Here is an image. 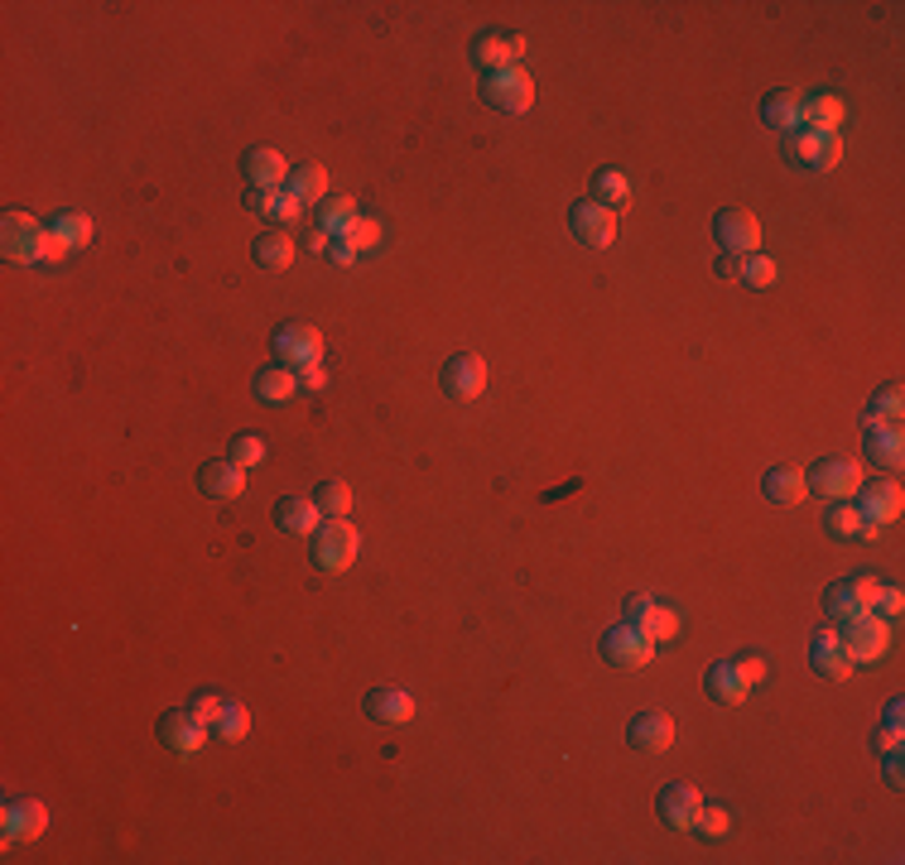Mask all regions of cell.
<instances>
[{"mask_svg": "<svg viewBox=\"0 0 905 865\" xmlns=\"http://www.w3.org/2000/svg\"><path fill=\"white\" fill-rule=\"evenodd\" d=\"M241 174H246L251 188L275 192V188H285L289 164H285V154H280V150H270V144H256V150L241 154Z\"/></svg>", "mask_w": 905, "mask_h": 865, "instance_id": "cell-15", "label": "cell"}, {"mask_svg": "<svg viewBox=\"0 0 905 865\" xmlns=\"http://www.w3.org/2000/svg\"><path fill=\"white\" fill-rule=\"evenodd\" d=\"M63 255H68L63 241H58L54 231H44V241H39V260H44V265H54V260H63Z\"/></svg>", "mask_w": 905, "mask_h": 865, "instance_id": "cell-49", "label": "cell"}, {"mask_svg": "<svg viewBox=\"0 0 905 865\" xmlns=\"http://www.w3.org/2000/svg\"><path fill=\"white\" fill-rule=\"evenodd\" d=\"M361 712H367L371 722H381V726H405L409 716H415V698H409L405 688H371L367 702H361Z\"/></svg>", "mask_w": 905, "mask_h": 865, "instance_id": "cell-20", "label": "cell"}, {"mask_svg": "<svg viewBox=\"0 0 905 865\" xmlns=\"http://www.w3.org/2000/svg\"><path fill=\"white\" fill-rule=\"evenodd\" d=\"M357 548H361V534L347 519H323L313 529V563L323 572H347L357 563Z\"/></svg>", "mask_w": 905, "mask_h": 865, "instance_id": "cell-2", "label": "cell"}, {"mask_svg": "<svg viewBox=\"0 0 905 865\" xmlns=\"http://www.w3.org/2000/svg\"><path fill=\"white\" fill-rule=\"evenodd\" d=\"M246 207H251V212H260V217H270L275 226H285V222H294V217H299V202L289 198V192H280V188H275V192L251 188V192H246Z\"/></svg>", "mask_w": 905, "mask_h": 865, "instance_id": "cell-32", "label": "cell"}, {"mask_svg": "<svg viewBox=\"0 0 905 865\" xmlns=\"http://www.w3.org/2000/svg\"><path fill=\"white\" fill-rule=\"evenodd\" d=\"M858 515L867 519V524H886L901 515V505H905V495H901V486L896 481H872V486H858Z\"/></svg>", "mask_w": 905, "mask_h": 865, "instance_id": "cell-19", "label": "cell"}, {"mask_svg": "<svg viewBox=\"0 0 905 865\" xmlns=\"http://www.w3.org/2000/svg\"><path fill=\"white\" fill-rule=\"evenodd\" d=\"M313 505L323 510V519H347V510H352V491H347V481H323L318 491H313Z\"/></svg>", "mask_w": 905, "mask_h": 865, "instance_id": "cell-39", "label": "cell"}, {"mask_svg": "<svg viewBox=\"0 0 905 865\" xmlns=\"http://www.w3.org/2000/svg\"><path fill=\"white\" fill-rule=\"evenodd\" d=\"M804 486H810L814 495H824V501H848V495H858L862 486V467L848 457H824L814 461L810 471H804Z\"/></svg>", "mask_w": 905, "mask_h": 865, "instance_id": "cell-5", "label": "cell"}, {"mask_svg": "<svg viewBox=\"0 0 905 865\" xmlns=\"http://www.w3.org/2000/svg\"><path fill=\"white\" fill-rule=\"evenodd\" d=\"M713 236L722 255H752L762 246V222H756L752 212H742V207H722L713 217Z\"/></svg>", "mask_w": 905, "mask_h": 865, "instance_id": "cell-9", "label": "cell"}, {"mask_svg": "<svg viewBox=\"0 0 905 865\" xmlns=\"http://www.w3.org/2000/svg\"><path fill=\"white\" fill-rule=\"evenodd\" d=\"M886 784L901 788V750H886Z\"/></svg>", "mask_w": 905, "mask_h": 865, "instance_id": "cell-51", "label": "cell"}, {"mask_svg": "<svg viewBox=\"0 0 905 865\" xmlns=\"http://www.w3.org/2000/svg\"><path fill=\"white\" fill-rule=\"evenodd\" d=\"M810 664H814L819 678H828V683H843V678L852 674V659H848V650H843V640H838V626L819 630V635L810 640Z\"/></svg>", "mask_w": 905, "mask_h": 865, "instance_id": "cell-16", "label": "cell"}, {"mask_svg": "<svg viewBox=\"0 0 905 865\" xmlns=\"http://www.w3.org/2000/svg\"><path fill=\"white\" fill-rule=\"evenodd\" d=\"M525 58V39L521 34H506V30H487L473 39V63L487 68V72H501V68H515Z\"/></svg>", "mask_w": 905, "mask_h": 865, "instance_id": "cell-12", "label": "cell"}, {"mask_svg": "<svg viewBox=\"0 0 905 865\" xmlns=\"http://www.w3.org/2000/svg\"><path fill=\"white\" fill-rule=\"evenodd\" d=\"M602 654H607L612 668H646L655 659V640H650L641 626L622 620V626H612L607 635H602Z\"/></svg>", "mask_w": 905, "mask_h": 865, "instance_id": "cell-6", "label": "cell"}, {"mask_svg": "<svg viewBox=\"0 0 905 865\" xmlns=\"http://www.w3.org/2000/svg\"><path fill=\"white\" fill-rule=\"evenodd\" d=\"M337 241H347V246H352L357 255H361V250H376V246H381V222H376V217H357V222L347 226Z\"/></svg>", "mask_w": 905, "mask_h": 865, "instance_id": "cell-42", "label": "cell"}, {"mask_svg": "<svg viewBox=\"0 0 905 865\" xmlns=\"http://www.w3.org/2000/svg\"><path fill=\"white\" fill-rule=\"evenodd\" d=\"M304 246H309V250H328V231H318V226H313L309 236H304Z\"/></svg>", "mask_w": 905, "mask_h": 865, "instance_id": "cell-53", "label": "cell"}, {"mask_svg": "<svg viewBox=\"0 0 905 865\" xmlns=\"http://www.w3.org/2000/svg\"><path fill=\"white\" fill-rule=\"evenodd\" d=\"M718 274L742 279L746 289H770V284H776V260L762 255V250H752V255H718Z\"/></svg>", "mask_w": 905, "mask_h": 865, "instance_id": "cell-21", "label": "cell"}, {"mask_svg": "<svg viewBox=\"0 0 905 865\" xmlns=\"http://www.w3.org/2000/svg\"><path fill=\"white\" fill-rule=\"evenodd\" d=\"M694 827L704 837H722L732 827V818H728V808H698V818H694Z\"/></svg>", "mask_w": 905, "mask_h": 865, "instance_id": "cell-44", "label": "cell"}, {"mask_svg": "<svg viewBox=\"0 0 905 865\" xmlns=\"http://www.w3.org/2000/svg\"><path fill=\"white\" fill-rule=\"evenodd\" d=\"M328 255H333L337 265H352V260H357V250L347 246V241H337V246H328Z\"/></svg>", "mask_w": 905, "mask_h": 865, "instance_id": "cell-52", "label": "cell"}, {"mask_svg": "<svg viewBox=\"0 0 905 865\" xmlns=\"http://www.w3.org/2000/svg\"><path fill=\"white\" fill-rule=\"evenodd\" d=\"M848 587H852V592H858V596H862V601H867V611H872L877 592H882V587H886V582H877V577H872V572H858V577H848Z\"/></svg>", "mask_w": 905, "mask_h": 865, "instance_id": "cell-48", "label": "cell"}, {"mask_svg": "<svg viewBox=\"0 0 905 865\" xmlns=\"http://www.w3.org/2000/svg\"><path fill=\"white\" fill-rule=\"evenodd\" d=\"M704 688H708V698H713V702H728V706H738L746 692H752L732 659H718L713 668H708V674H704Z\"/></svg>", "mask_w": 905, "mask_h": 865, "instance_id": "cell-29", "label": "cell"}, {"mask_svg": "<svg viewBox=\"0 0 905 865\" xmlns=\"http://www.w3.org/2000/svg\"><path fill=\"white\" fill-rule=\"evenodd\" d=\"M443 395H453V399H477L481 389H487V361L473 356V351H457V356H449V365H443Z\"/></svg>", "mask_w": 905, "mask_h": 865, "instance_id": "cell-13", "label": "cell"}, {"mask_svg": "<svg viewBox=\"0 0 905 865\" xmlns=\"http://www.w3.org/2000/svg\"><path fill=\"white\" fill-rule=\"evenodd\" d=\"M626 746L631 750H646V755H665L674 746V722L665 712H641L631 716V726H626Z\"/></svg>", "mask_w": 905, "mask_h": 865, "instance_id": "cell-17", "label": "cell"}, {"mask_svg": "<svg viewBox=\"0 0 905 865\" xmlns=\"http://www.w3.org/2000/svg\"><path fill=\"white\" fill-rule=\"evenodd\" d=\"M698 808H704V798H698L694 784H665V788H660V798H655L660 822L674 827V832H689L694 818H698Z\"/></svg>", "mask_w": 905, "mask_h": 865, "instance_id": "cell-14", "label": "cell"}, {"mask_svg": "<svg viewBox=\"0 0 905 865\" xmlns=\"http://www.w3.org/2000/svg\"><path fill=\"white\" fill-rule=\"evenodd\" d=\"M593 192H597L593 202H602V207H612V212H617V207H626V198H631V183H626L617 168H602V174L593 178Z\"/></svg>", "mask_w": 905, "mask_h": 865, "instance_id": "cell-40", "label": "cell"}, {"mask_svg": "<svg viewBox=\"0 0 905 865\" xmlns=\"http://www.w3.org/2000/svg\"><path fill=\"white\" fill-rule=\"evenodd\" d=\"M762 120L770 130H780V136H794L804 120V96L800 92H770L762 102Z\"/></svg>", "mask_w": 905, "mask_h": 865, "instance_id": "cell-26", "label": "cell"}, {"mask_svg": "<svg viewBox=\"0 0 905 865\" xmlns=\"http://www.w3.org/2000/svg\"><path fill=\"white\" fill-rule=\"evenodd\" d=\"M838 640H843V650H848L852 664H877L891 650V620L867 611L858 620H848V626L838 630Z\"/></svg>", "mask_w": 905, "mask_h": 865, "instance_id": "cell-3", "label": "cell"}, {"mask_svg": "<svg viewBox=\"0 0 905 865\" xmlns=\"http://www.w3.org/2000/svg\"><path fill=\"white\" fill-rule=\"evenodd\" d=\"M227 702H232V698H222V692H198V698H193L188 706H193V712H198V716H202V722H208V726H212V722H217V716H222V706H227Z\"/></svg>", "mask_w": 905, "mask_h": 865, "instance_id": "cell-45", "label": "cell"}, {"mask_svg": "<svg viewBox=\"0 0 905 865\" xmlns=\"http://www.w3.org/2000/svg\"><path fill=\"white\" fill-rule=\"evenodd\" d=\"M732 664H738V674L746 678V688H756L766 678V659H762V654H742V659H732Z\"/></svg>", "mask_w": 905, "mask_h": 865, "instance_id": "cell-47", "label": "cell"}, {"mask_svg": "<svg viewBox=\"0 0 905 865\" xmlns=\"http://www.w3.org/2000/svg\"><path fill=\"white\" fill-rule=\"evenodd\" d=\"M208 722H202L193 706H174V712H164L160 716V740H164V750H174V755H198L202 750V740H208Z\"/></svg>", "mask_w": 905, "mask_h": 865, "instance_id": "cell-10", "label": "cell"}, {"mask_svg": "<svg viewBox=\"0 0 905 865\" xmlns=\"http://www.w3.org/2000/svg\"><path fill=\"white\" fill-rule=\"evenodd\" d=\"M285 192H289V198H294L299 207H318L323 198H328V174H323L318 164H299V168H289Z\"/></svg>", "mask_w": 905, "mask_h": 865, "instance_id": "cell-28", "label": "cell"}, {"mask_svg": "<svg viewBox=\"0 0 905 865\" xmlns=\"http://www.w3.org/2000/svg\"><path fill=\"white\" fill-rule=\"evenodd\" d=\"M48 231H54L68 250H82L92 241V222H88V217H78V212H58L54 222H48Z\"/></svg>", "mask_w": 905, "mask_h": 865, "instance_id": "cell-38", "label": "cell"}, {"mask_svg": "<svg viewBox=\"0 0 905 865\" xmlns=\"http://www.w3.org/2000/svg\"><path fill=\"white\" fill-rule=\"evenodd\" d=\"M901 606H905V596H901L896 587H882V592H877V601H872V616L896 620V616H901Z\"/></svg>", "mask_w": 905, "mask_h": 865, "instance_id": "cell-46", "label": "cell"}, {"mask_svg": "<svg viewBox=\"0 0 905 865\" xmlns=\"http://www.w3.org/2000/svg\"><path fill=\"white\" fill-rule=\"evenodd\" d=\"M357 222V202L352 198H323L318 202V231H328V236H343L347 226Z\"/></svg>", "mask_w": 905, "mask_h": 865, "instance_id": "cell-35", "label": "cell"}, {"mask_svg": "<svg viewBox=\"0 0 905 865\" xmlns=\"http://www.w3.org/2000/svg\"><path fill=\"white\" fill-rule=\"evenodd\" d=\"M275 524H280L285 534H294V539H299V534H309V539H313V529L323 524V510L313 505V495H309V501H304V495H285V501H275Z\"/></svg>", "mask_w": 905, "mask_h": 865, "instance_id": "cell-24", "label": "cell"}, {"mask_svg": "<svg viewBox=\"0 0 905 865\" xmlns=\"http://www.w3.org/2000/svg\"><path fill=\"white\" fill-rule=\"evenodd\" d=\"M246 730H251V712H246L241 702H227V706H222V716L212 722V736H217V740H227V746L246 740Z\"/></svg>", "mask_w": 905, "mask_h": 865, "instance_id": "cell-37", "label": "cell"}, {"mask_svg": "<svg viewBox=\"0 0 905 865\" xmlns=\"http://www.w3.org/2000/svg\"><path fill=\"white\" fill-rule=\"evenodd\" d=\"M762 491H766V501H776V505H800L804 495H810V486H804V471L770 467L762 477Z\"/></svg>", "mask_w": 905, "mask_h": 865, "instance_id": "cell-31", "label": "cell"}, {"mask_svg": "<svg viewBox=\"0 0 905 865\" xmlns=\"http://www.w3.org/2000/svg\"><path fill=\"white\" fill-rule=\"evenodd\" d=\"M275 365H289V371H309V365L323 361V332L309 323H280L270 337Z\"/></svg>", "mask_w": 905, "mask_h": 865, "instance_id": "cell-1", "label": "cell"}, {"mask_svg": "<svg viewBox=\"0 0 905 865\" xmlns=\"http://www.w3.org/2000/svg\"><path fill=\"white\" fill-rule=\"evenodd\" d=\"M622 620H631V626H641L650 640H674L680 635V611L674 606H660L655 596H646V592H636V596H626V606H622Z\"/></svg>", "mask_w": 905, "mask_h": 865, "instance_id": "cell-8", "label": "cell"}, {"mask_svg": "<svg viewBox=\"0 0 905 865\" xmlns=\"http://www.w3.org/2000/svg\"><path fill=\"white\" fill-rule=\"evenodd\" d=\"M862 447H867V457H872L877 467H886V471H896L901 457H905L901 429H891V423H872V429H867V437H862Z\"/></svg>", "mask_w": 905, "mask_h": 865, "instance_id": "cell-30", "label": "cell"}, {"mask_svg": "<svg viewBox=\"0 0 905 865\" xmlns=\"http://www.w3.org/2000/svg\"><path fill=\"white\" fill-rule=\"evenodd\" d=\"M265 457H270L265 437H256V433H236L232 437V461H236V467H260Z\"/></svg>", "mask_w": 905, "mask_h": 865, "instance_id": "cell-43", "label": "cell"}, {"mask_svg": "<svg viewBox=\"0 0 905 865\" xmlns=\"http://www.w3.org/2000/svg\"><path fill=\"white\" fill-rule=\"evenodd\" d=\"M786 154L794 164H810V168H834L843 160V140L838 136H814V130H794Z\"/></svg>", "mask_w": 905, "mask_h": 865, "instance_id": "cell-18", "label": "cell"}, {"mask_svg": "<svg viewBox=\"0 0 905 865\" xmlns=\"http://www.w3.org/2000/svg\"><path fill=\"white\" fill-rule=\"evenodd\" d=\"M901 409H905L901 385H886V389H877V395H872V409H867V423H891V429H896V423H901Z\"/></svg>", "mask_w": 905, "mask_h": 865, "instance_id": "cell-41", "label": "cell"}, {"mask_svg": "<svg viewBox=\"0 0 905 865\" xmlns=\"http://www.w3.org/2000/svg\"><path fill=\"white\" fill-rule=\"evenodd\" d=\"M323 385H328L323 365H309V371H299V389H323Z\"/></svg>", "mask_w": 905, "mask_h": 865, "instance_id": "cell-50", "label": "cell"}, {"mask_svg": "<svg viewBox=\"0 0 905 865\" xmlns=\"http://www.w3.org/2000/svg\"><path fill=\"white\" fill-rule=\"evenodd\" d=\"M824 529L834 534V539H858V534H862L858 505H848V501H828V510H824Z\"/></svg>", "mask_w": 905, "mask_h": 865, "instance_id": "cell-36", "label": "cell"}, {"mask_svg": "<svg viewBox=\"0 0 905 865\" xmlns=\"http://www.w3.org/2000/svg\"><path fill=\"white\" fill-rule=\"evenodd\" d=\"M44 231L30 212H10L5 222H0V250H5V260H15V265H34L39 260V241H44Z\"/></svg>", "mask_w": 905, "mask_h": 865, "instance_id": "cell-11", "label": "cell"}, {"mask_svg": "<svg viewBox=\"0 0 905 865\" xmlns=\"http://www.w3.org/2000/svg\"><path fill=\"white\" fill-rule=\"evenodd\" d=\"M251 389H256V399H260V405L280 409V405H289V399L299 395V375L289 371V365H265V371H256V381H251Z\"/></svg>", "mask_w": 905, "mask_h": 865, "instance_id": "cell-25", "label": "cell"}, {"mask_svg": "<svg viewBox=\"0 0 905 865\" xmlns=\"http://www.w3.org/2000/svg\"><path fill=\"white\" fill-rule=\"evenodd\" d=\"M824 611H828V620H838V626H848V620L867 616V601H862V596L848 587V582H834V587L824 592Z\"/></svg>", "mask_w": 905, "mask_h": 865, "instance_id": "cell-34", "label": "cell"}, {"mask_svg": "<svg viewBox=\"0 0 905 865\" xmlns=\"http://www.w3.org/2000/svg\"><path fill=\"white\" fill-rule=\"evenodd\" d=\"M481 102L497 106V112H506V116H521V112H530V106H535V82H530V72H521V68L487 72Z\"/></svg>", "mask_w": 905, "mask_h": 865, "instance_id": "cell-4", "label": "cell"}, {"mask_svg": "<svg viewBox=\"0 0 905 865\" xmlns=\"http://www.w3.org/2000/svg\"><path fill=\"white\" fill-rule=\"evenodd\" d=\"M198 486H202V495H212V501H236V495L246 491V467H236L232 457L208 461V467L198 471Z\"/></svg>", "mask_w": 905, "mask_h": 865, "instance_id": "cell-22", "label": "cell"}, {"mask_svg": "<svg viewBox=\"0 0 905 865\" xmlns=\"http://www.w3.org/2000/svg\"><path fill=\"white\" fill-rule=\"evenodd\" d=\"M838 126H843V102L834 92H814V96H804V120H800V130H814V136H838Z\"/></svg>", "mask_w": 905, "mask_h": 865, "instance_id": "cell-27", "label": "cell"}, {"mask_svg": "<svg viewBox=\"0 0 905 865\" xmlns=\"http://www.w3.org/2000/svg\"><path fill=\"white\" fill-rule=\"evenodd\" d=\"M44 832V803H5V837L15 842V837H39Z\"/></svg>", "mask_w": 905, "mask_h": 865, "instance_id": "cell-33", "label": "cell"}, {"mask_svg": "<svg viewBox=\"0 0 905 865\" xmlns=\"http://www.w3.org/2000/svg\"><path fill=\"white\" fill-rule=\"evenodd\" d=\"M251 260H256L260 270H289V265H294V236H289L285 226L260 231V236L251 241Z\"/></svg>", "mask_w": 905, "mask_h": 865, "instance_id": "cell-23", "label": "cell"}, {"mask_svg": "<svg viewBox=\"0 0 905 865\" xmlns=\"http://www.w3.org/2000/svg\"><path fill=\"white\" fill-rule=\"evenodd\" d=\"M569 231L583 246H593V250H607L612 241H617V212L612 207H602V202H573L569 207Z\"/></svg>", "mask_w": 905, "mask_h": 865, "instance_id": "cell-7", "label": "cell"}]
</instances>
